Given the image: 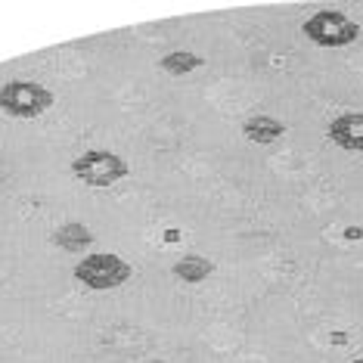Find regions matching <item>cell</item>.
<instances>
[{"label":"cell","instance_id":"cell-1","mask_svg":"<svg viewBox=\"0 0 363 363\" xmlns=\"http://www.w3.org/2000/svg\"><path fill=\"white\" fill-rule=\"evenodd\" d=\"M72 277L78 279L90 292H109V289H121L134 277V267L115 252H96L78 261V267L72 270Z\"/></svg>","mask_w":363,"mask_h":363},{"label":"cell","instance_id":"cell-2","mask_svg":"<svg viewBox=\"0 0 363 363\" xmlns=\"http://www.w3.org/2000/svg\"><path fill=\"white\" fill-rule=\"evenodd\" d=\"M130 174V164L109 150H87L78 159H72V177H78L90 189H106L115 186L118 180Z\"/></svg>","mask_w":363,"mask_h":363},{"label":"cell","instance_id":"cell-3","mask_svg":"<svg viewBox=\"0 0 363 363\" xmlns=\"http://www.w3.org/2000/svg\"><path fill=\"white\" fill-rule=\"evenodd\" d=\"M56 103L53 90H47L38 81H6L0 87V112L10 118L31 121L38 115H44Z\"/></svg>","mask_w":363,"mask_h":363},{"label":"cell","instance_id":"cell-4","mask_svg":"<svg viewBox=\"0 0 363 363\" xmlns=\"http://www.w3.org/2000/svg\"><path fill=\"white\" fill-rule=\"evenodd\" d=\"M301 35L317 47H348L360 38V26L338 10H320L301 22Z\"/></svg>","mask_w":363,"mask_h":363},{"label":"cell","instance_id":"cell-5","mask_svg":"<svg viewBox=\"0 0 363 363\" xmlns=\"http://www.w3.org/2000/svg\"><path fill=\"white\" fill-rule=\"evenodd\" d=\"M326 137L333 140L338 150L363 152V112H345L335 115L326 128Z\"/></svg>","mask_w":363,"mask_h":363},{"label":"cell","instance_id":"cell-6","mask_svg":"<svg viewBox=\"0 0 363 363\" xmlns=\"http://www.w3.org/2000/svg\"><path fill=\"white\" fill-rule=\"evenodd\" d=\"M283 134H286V125L274 118V115H252V118L242 121V137L255 146H270Z\"/></svg>","mask_w":363,"mask_h":363},{"label":"cell","instance_id":"cell-7","mask_svg":"<svg viewBox=\"0 0 363 363\" xmlns=\"http://www.w3.org/2000/svg\"><path fill=\"white\" fill-rule=\"evenodd\" d=\"M171 274L186 286H199L214 274V261L205 258V255H184V258L171 267Z\"/></svg>","mask_w":363,"mask_h":363},{"label":"cell","instance_id":"cell-8","mask_svg":"<svg viewBox=\"0 0 363 363\" xmlns=\"http://www.w3.org/2000/svg\"><path fill=\"white\" fill-rule=\"evenodd\" d=\"M53 242H56V249H62V252H84L94 245V233H90L84 224H78V220H69V224L56 227Z\"/></svg>","mask_w":363,"mask_h":363},{"label":"cell","instance_id":"cell-9","mask_svg":"<svg viewBox=\"0 0 363 363\" xmlns=\"http://www.w3.org/2000/svg\"><path fill=\"white\" fill-rule=\"evenodd\" d=\"M202 65H205V60L193 50H171L159 60V69L168 72V75H189V72L202 69Z\"/></svg>","mask_w":363,"mask_h":363},{"label":"cell","instance_id":"cell-10","mask_svg":"<svg viewBox=\"0 0 363 363\" xmlns=\"http://www.w3.org/2000/svg\"><path fill=\"white\" fill-rule=\"evenodd\" d=\"M348 363H363V357H357V360H348Z\"/></svg>","mask_w":363,"mask_h":363},{"label":"cell","instance_id":"cell-11","mask_svg":"<svg viewBox=\"0 0 363 363\" xmlns=\"http://www.w3.org/2000/svg\"><path fill=\"white\" fill-rule=\"evenodd\" d=\"M146 363H164V360H146Z\"/></svg>","mask_w":363,"mask_h":363}]
</instances>
